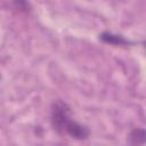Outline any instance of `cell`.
I'll return each mask as SVG.
<instances>
[{"mask_svg": "<svg viewBox=\"0 0 146 146\" xmlns=\"http://www.w3.org/2000/svg\"><path fill=\"white\" fill-rule=\"evenodd\" d=\"M51 120L55 129L60 133L68 135L74 139H86L89 136V129L75 122L70 115V108L66 104L57 102L54 105Z\"/></svg>", "mask_w": 146, "mask_h": 146, "instance_id": "cell-1", "label": "cell"}, {"mask_svg": "<svg viewBox=\"0 0 146 146\" xmlns=\"http://www.w3.org/2000/svg\"><path fill=\"white\" fill-rule=\"evenodd\" d=\"M129 141L130 144H137V145H141L145 141V131L143 129H135L133 131H131L130 136H129Z\"/></svg>", "mask_w": 146, "mask_h": 146, "instance_id": "cell-2", "label": "cell"}, {"mask_svg": "<svg viewBox=\"0 0 146 146\" xmlns=\"http://www.w3.org/2000/svg\"><path fill=\"white\" fill-rule=\"evenodd\" d=\"M100 38L104 41L110 42V43H114V44H123V43H125V40L122 39L121 36L113 35V34H110V33H103Z\"/></svg>", "mask_w": 146, "mask_h": 146, "instance_id": "cell-3", "label": "cell"}]
</instances>
